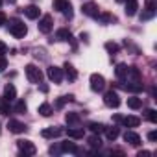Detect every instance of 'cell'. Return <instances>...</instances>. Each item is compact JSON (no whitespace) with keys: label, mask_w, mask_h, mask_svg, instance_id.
Masks as SVG:
<instances>
[{"label":"cell","mask_w":157,"mask_h":157,"mask_svg":"<svg viewBox=\"0 0 157 157\" xmlns=\"http://www.w3.org/2000/svg\"><path fill=\"white\" fill-rule=\"evenodd\" d=\"M155 10H157L155 0H146V11L140 15V21H148V19H151V17L155 15Z\"/></svg>","instance_id":"8fae6325"},{"label":"cell","mask_w":157,"mask_h":157,"mask_svg":"<svg viewBox=\"0 0 157 157\" xmlns=\"http://www.w3.org/2000/svg\"><path fill=\"white\" fill-rule=\"evenodd\" d=\"M61 151L63 153H80V150H78V146L74 144V142H70V140H65V142H61Z\"/></svg>","instance_id":"2e32d148"},{"label":"cell","mask_w":157,"mask_h":157,"mask_svg":"<svg viewBox=\"0 0 157 157\" xmlns=\"http://www.w3.org/2000/svg\"><path fill=\"white\" fill-rule=\"evenodd\" d=\"M148 155H150V151H146V150H142V151L137 153V157H148Z\"/></svg>","instance_id":"f35d334b"},{"label":"cell","mask_w":157,"mask_h":157,"mask_svg":"<svg viewBox=\"0 0 157 157\" xmlns=\"http://www.w3.org/2000/svg\"><path fill=\"white\" fill-rule=\"evenodd\" d=\"M118 2H126V0H118Z\"/></svg>","instance_id":"7bdbcfd3"},{"label":"cell","mask_w":157,"mask_h":157,"mask_svg":"<svg viewBox=\"0 0 157 157\" xmlns=\"http://www.w3.org/2000/svg\"><path fill=\"white\" fill-rule=\"evenodd\" d=\"M148 139H150L151 142H155V140H157V131H150V133H148Z\"/></svg>","instance_id":"74e56055"},{"label":"cell","mask_w":157,"mask_h":157,"mask_svg":"<svg viewBox=\"0 0 157 157\" xmlns=\"http://www.w3.org/2000/svg\"><path fill=\"white\" fill-rule=\"evenodd\" d=\"M122 124L126 126V128H137L139 124H140V118H137V117H122Z\"/></svg>","instance_id":"44dd1931"},{"label":"cell","mask_w":157,"mask_h":157,"mask_svg":"<svg viewBox=\"0 0 157 157\" xmlns=\"http://www.w3.org/2000/svg\"><path fill=\"white\" fill-rule=\"evenodd\" d=\"M26 109H28V107H26L24 100H19V102L15 104V107H13V111H15L17 115H24V113H26Z\"/></svg>","instance_id":"83f0119b"},{"label":"cell","mask_w":157,"mask_h":157,"mask_svg":"<svg viewBox=\"0 0 157 157\" xmlns=\"http://www.w3.org/2000/svg\"><path fill=\"white\" fill-rule=\"evenodd\" d=\"M61 133H63V129H61V128H54V126L41 131V135H43L44 139H56V137H59Z\"/></svg>","instance_id":"7c38bea8"},{"label":"cell","mask_w":157,"mask_h":157,"mask_svg":"<svg viewBox=\"0 0 157 157\" xmlns=\"http://www.w3.org/2000/svg\"><path fill=\"white\" fill-rule=\"evenodd\" d=\"M96 19H100L104 24H105V22H115V21H117V17H115V15H111V13H100Z\"/></svg>","instance_id":"f1b7e54d"},{"label":"cell","mask_w":157,"mask_h":157,"mask_svg":"<svg viewBox=\"0 0 157 157\" xmlns=\"http://www.w3.org/2000/svg\"><path fill=\"white\" fill-rule=\"evenodd\" d=\"M6 67H8V59H6V56H0V72H4Z\"/></svg>","instance_id":"e575fe53"},{"label":"cell","mask_w":157,"mask_h":157,"mask_svg":"<svg viewBox=\"0 0 157 157\" xmlns=\"http://www.w3.org/2000/svg\"><path fill=\"white\" fill-rule=\"evenodd\" d=\"M104 131H105V137H107V140H115V139L120 135V129H118L117 126H113V128H105Z\"/></svg>","instance_id":"603a6c76"},{"label":"cell","mask_w":157,"mask_h":157,"mask_svg":"<svg viewBox=\"0 0 157 157\" xmlns=\"http://www.w3.org/2000/svg\"><path fill=\"white\" fill-rule=\"evenodd\" d=\"M72 100H74V96H72V94H68V96H61V98L56 102V107H57V109H61L67 102H72Z\"/></svg>","instance_id":"4dcf8cb0"},{"label":"cell","mask_w":157,"mask_h":157,"mask_svg":"<svg viewBox=\"0 0 157 157\" xmlns=\"http://www.w3.org/2000/svg\"><path fill=\"white\" fill-rule=\"evenodd\" d=\"M0 6H2V0H0Z\"/></svg>","instance_id":"ee69618b"},{"label":"cell","mask_w":157,"mask_h":157,"mask_svg":"<svg viewBox=\"0 0 157 157\" xmlns=\"http://www.w3.org/2000/svg\"><path fill=\"white\" fill-rule=\"evenodd\" d=\"M8 30H10V33H11L13 37H17V39H22V37L28 33V28H26V24H24L21 19H11V21L8 22Z\"/></svg>","instance_id":"6da1fadb"},{"label":"cell","mask_w":157,"mask_h":157,"mask_svg":"<svg viewBox=\"0 0 157 157\" xmlns=\"http://www.w3.org/2000/svg\"><path fill=\"white\" fill-rule=\"evenodd\" d=\"M56 39H57V41H70V39H72V35H70V32H68L67 28H61V30H57Z\"/></svg>","instance_id":"cb8c5ba5"},{"label":"cell","mask_w":157,"mask_h":157,"mask_svg":"<svg viewBox=\"0 0 157 157\" xmlns=\"http://www.w3.org/2000/svg\"><path fill=\"white\" fill-rule=\"evenodd\" d=\"M65 76H67V80L68 82H76V78H78V72H76V68L70 65V63H65Z\"/></svg>","instance_id":"d6986e66"},{"label":"cell","mask_w":157,"mask_h":157,"mask_svg":"<svg viewBox=\"0 0 157 157\" xmlns=\"http://www.w3.org/2000/svg\"><path fill=\"white\" fill-rule=\"evenodd\" d=\"M6 2H8V4H15V2H17V0H6Z\"/></svg>","instance_id":"b9f144b4"},{"label":"cell","mask_w":157,"mask_h":157,"mask_svg":"<svg viewBox=\"0 0 157 157\" xmlns=\"http://www.w3.org/2000/svg\"><path fill=\"white\" fill-rule=\"evenodd\" d=\"M104 104H105L107 107H118V105H120V96H118L115 91H107V93L104 94Z\"/></svg>","instance_id":"ba28073f"},{"label":"cell","mask_w":157,"mask_h":157,"mask_svg":"<svg viewBox=\"0 0 157 157\" xmlns=\"http://www.w3.org/2000/svg\"><path fill=\"white\" fill-rule=\"evenodd\" d=\"M104 87H105L104 76L102 74H91V89L94 93H100V91H104Z\"/></svg>","instance_id":"8992f818"},{"label":"cell","mask_w":157,"mask_h":157,"mask_svg":"<svg viewBox=\"0 0 157 157\" xmlns=\"http://www.w3.org/2000/svg\"><path fill=\"white\" fill-rule=\"evenodd\" d=\"M22 11H24V15H26L28 19H39V13H41V11H39V8H37V6H33V4H32V6H28V8H24Z\"/></svg>","instance_id":"ffe728a7"},{"label":"cell","mask_w":157,"mask_h":157,"mask_svg":"<svg viewBox=\"0 0 157 157\" xmlns=\"http://www.w3.org/2000/svg\"><path fill=\"white\" fill-rule=\"evenodd\" d=\"M128 70H129V67H128V65H124V63H118V65H117L115 74H117V78H118L120 82L128 80Z\"/></svg>","instance_id":"5bb4252c"},{"label":"cell","mask_w":157,"mask_h":157,"mask_svg":"<svg viewBox=\"0 0 157 157\" xmlns=\"http://www.w3.org/2000/svg\"><path fill=\"white\" fill-rule=\"evenodd\" d=\"M37 26H39V32H41V33H50L52 28H54V19H52V15L41 17V21H39Z\"/></svg>","instance_id":"52a82bcc"},{"label":"cell","mask_w":157,"mask_h":157,"mask_svg":"<svg viewBox=\"0 0 157 157\" xmlns=\"http://www.w3.org/2000/svg\"><path fill=\"white\" fill-rule=\"evenodd\" d=\"M17 148L21 151V155H35L37 148L32 140H17Z\"/></svg>","instance_id":"277c9868"},{"label":"cell","mask_w":157,"mask_h":157,"mask_svg":"<svg viewBox=\"0 0 157 157\" xmlns=\"http://www.w3.org/2000/svg\"><path fill=\"white\" fill-rule=\"evenodd\" d=\"M8 129H10L11 133H17V135H19V133H24L28 128H26L24 122H19V120H13V118H11V120L8 122Z\"/></svg>","instance_id":"30bf717a"},{"label":"cell","mask_w":157,"mask_h":157,"mask_svg":"<svg viewBox=\"0 0 157 157\" xmlns=\"http://www.w3.org/2000/svg\"><path fill=\"white\" fill-rule=\"evenodd\" d=\"M54 10L61 11L67 19H72L74 17V11H72V4L68 0H54Z\"/></svg>","instance_id":"3957f363"},{"label":"cell","mask_w":157,"mask_h":157,"mask_svg":"<svg viewBox=\"0 0 157 157\" xmlns=\"http://www.w3.org/2000/svg\"><path fill=\"white\" fill-rule=\"evenodd\" d=\"M10 102H6L4 98H2V102H0V115H10Z\"/></svg>","instance_id":"d6a6232c"},{"label":"cell","mask_w":157,"mask_h":157,"mask_svg":"<svg viewBox=\"0 0 157 157\" xmlns=\"http://www.w3.org/2000/svg\"><path fill=\"white\" fill-rule=\"evenodd\" d=\"M82 11H83V15L93 17V19H96V17L100 15V8H98V4H94V2H87V4H83V6H82Z\"/></svg>","instance_id":"9c48e42d"},{"label":"cell","mask_w":157,"mask_h":157,"mask_svg":"<svg viewBox=\"0 0 157 157\" xmlns=\"http://www.w3.org/2000/svg\"><path fill=\"white\" fill-rule=\"evenodd\" d=\"M105 50H107L111 56H115V54L118 52V44H117V43H111V41H107V43H105Z\"/></svg>","instance_id":"1f68e13d"},{"label":"cell","mask_w":157,"mask_h":157,"mask_svg":"<svg viewBox=\"0 0 157 157\" xmlns=\"http://www.w3.org/2000/svg\"><path fill=\"white\" fill-rule=\"evenodd\" d=\"M46 76H48V80H50V82H54V83H61V82H63V68L52 65V67H48Z\"/></svg>","instance_id":"5b68a950"},{"label":"cell","mask_w":157,"mask_h":157,"mask_svg":"<svg viewBox=\"0 0 157 157\" xmlns=\"http://www.w3.org/2000/svg\"><path fill=\"white\" fill-rule=\"evenodd\" d=\"M41 91L43 93H48V85H41Z\"/></svg>","instance_id":"60d3db41"},{"label":"cell","mask_w":157,"mask_h":157,"mask_svg":"<svg viewBox=\"0 0 157 157\" xmlns=\"http://www.w3.org/2000/svg\"><path fill=\"white\" fill-rule=\"evenodd\" d=\"M140 105H142V100H140V98H137V96L128 98V107H131V109H139Z\"/></svg>","instance_id":"484cf974"},{"label":"cell","mask_w":157,"mask_h":157,"mask_svg":"<svg viewBox=\"0 0 157 157\" xmlns=\"http://www.w3.org/2000/svg\"><path fill=\"white\" fill-rule=\"evenodd\" d=\"M67 135L70 137V139H83V129L82 128H68L67 129Z\"/></svg>","instance_id":"7402d4cb"},{"label":"cell","mask_w":157,"mask_h":157,"mask_svg":"<svg viewBox=\"0 0 157 157\" xmlns=\"http://www.w3.org/2000/svg\"><path fill=\"white\" fill-rule=\"evenodd\" d=\"M26 78H28V82L30 83H41L43 82V72H41V68L39 67H35V65H26Z\"/></svg>","instance_id":"7a4b0ae2"},{"label":"cell","mask_w":157,"mask_h":157,"mask_svg":"<svg viewBox=\"0 0 157 157\" xmlns=\"http://www.w3.org/2000/svg\"><path fill=\"white\" fill-rule=\"evenodd\" d=\"M6 54H8V46H6V43L0 41V56H6Z\"/></svg>","instance_id":"d590c367"},{"label":"cell","mask_w":157,"mask_h":157,"mask_svg":"<svg viewBox=\"0 0 157 157\" xmlns=\"http://www.w3.org/2000/svg\"><path fill=\"white\" fill-rule=\"evenodd\" d=\"M15 98H17V89H15V85L8 83L6 89H4V100L6 102H13Z\"/></svg>","instance_id":"9a60e30c"},{"label":"cell","mask_w":157,"mask_h":157,"mask_svg":"<svg viewBox=\"0 0 157 157\" xmlns=\"http://www.w3.org/2000/svg\"><path fill=\"white\" fill-rule=\"evenodd\" d=\"M87 142H89V146H91V148H100V146H102V139H100L96 133H94L93 137H89V139H87Z\"/></svg>","instance_id":"4316f807"},{"label":"cell","mask_w":157,"mask_h":157,"mask_svg":"<svg viewBox=\"0 0 157 157\" xmlns=\"http://www.w3.org/2000/svg\"><path fill=\"white\" fill-rule=\"evenodd\" d=\"M65 120H67L68 128L80 126V122H82V118H80V115H78V113H67V115H65Z\"/></svg>","instance_id":"ac0fdd59"},{"label":"cell","mask_w":157,"mask_h":157,"mask_svg":"<svg viewBox=\"0 0 157 157\" xmlns=\"http://www.w3.org/2000/svg\"><path fill=\"white\" fill-rule=\"evenodd\" d=\"M89 129H91L93 133H102V131L105 129V126L100 124V122H91V124H89Z\"/></svg>","instance_id":"f546056e"},{"label":"cell","mask_w":157,"mask_h":157,"mask_svg":"<svg viewBox=\"0 0 157 157\" xmlns=\"http://www.w3.org/2000/svg\"><path fill=\"white\" fill-rule=\"evenodd\" d=\"M124 140L131 146H140V137L135 133V131H126L124 133Z\"/></svg>","instance_id":"4fadbf2b"},{"label":"cell","mask_w":157,"mask_h":157,"mask_svg":"<svg viewBox=\"0 0 157 157\" xmlns=\"http://www.w3.org/2000/svg\"><path fill=\"white\" fill-rule=\"evenodd\" d=\"M37 111H39V115H41V117H50V115L54 113V111H52V105H50V104H41Z\"/></svg>","instance_id":"d4e9b609"},{"label":"cell","mask_w":157,"mask_h":157,"mask_svg":"<svg viewBox=\"0 0 157 157\" xmlns=\"http://www.w3.org/2000/svg\"><path fill=\"white\" fill-rule=\"evenodd\" d=\"M146 118L155 124V122H157V111H155V109H148V111H146Z\"/></svg>","instance_id":"836d02e7"},{"label":"cell","mask_w":157,"mask_h":157,"mask_svg":"<svg viewBox=\"0 0 157 157\" xmlns=\"http://www.w3.org/2000/svg\"><path fill=\"white\" fill-rule=\"evenodd\" d=\"M137 10H139V4H137V0H126V15L128 17H133L137 15Z\"/></svg>","instance_id":"e0dca14e"},{"label":"cell","mask_w":157,"mask_h":157,"mask_svg":"<svg viewBox=\"0 0 157 157\" xmlns=\"http://www.w3.org/2000/svg\"><path fill=\"white\" fill-rule=\"evenodd\" d=\"M8 22V17H6V13H2V11H0V26H4Z\"/></svg>","instance_id":"8d00e7d4"},{"label":"cell","mask_w":157,"mask_h":157,"mask_svg":"<svg viewBox=\"0 0 157 157\" xmlns=\"http://www.w3.org/2000/svg\"><path fill=\"white\" fill-rule=\"evenodd\" d=\"M113 120H115L117 124H122V117H120V115H115V117H113Z\"/></svg>","instance_id":"ab89813d"}]
</instances>
